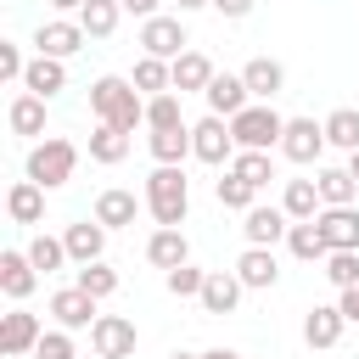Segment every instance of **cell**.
<instances>
[{
  "instance_id": "6da1fadb",
  "label": "cell",
  "mask_w": 359,
  "mask_h": 359,
  "mask_svg": "<svg viewBox=\"0 0 359 359\" xmlns=\"http://www.w3.org/2000/svg\"><path fill=\"white\" fill-rule=\"evenodd\" d=\"M90 112H95V123H112V129L135 135V129L146 123V95H140L129 79L101 73V79L90 84Z\"/></svg>"
},
{
  "instance_id": "7a4b0ae2",
  "label": "cell",
  "mask_w": 359,
  "mask_h": 359,
  "mask_svg": "<svg viewBox=\"0 0 359 359\" xmlns=\"http://www.w3.org/2000/svg\"><path fill=\"white\" fill-rule=\"evenodd\" d=\"M146 213L157 219V230H180L185 213H191V180L185 168H151L146 174Z\"/></svg>"
},
{
  "instance_id": "3957f363",
  "label": "cell",
  "mask_w": 359,
  "mask_h": 359,
  "mask_svg": "<svg viewBox=\"0 0 359 359\" xmlns=\"http://www.w3.org/2000/svg\"><path fill=\"white\" fill-rule=\"evenodd\" d=\"M73 168H79V146H73L67 135H45V140H34V151H28V163H22V180L56 191V185L73 180Z\"/></svg>"
},
{
  "instance_id": "277c9868",
  "label": "cell",
  "mask_w": 359,
  "mask_h": 359,
  "mask_svg": "<svg viewBox=\"0 0 359 359\" xmlns=\"http://www.w3.org/2000/svg\"><path fill=\"white\" fill-rule=\"evenodd\" d=\"M230 135L241 151H280V135H286V118L269 107V101H252L247 112L230 118Z\"/></svg>"
},
{
  "instance_id": "5b68a950",
  "label": "cell",
  "mask_w": 359,
  "mask_h": 359,
  "mask_svg": "<svg viewBox=\"0 0 359 359\" xmlns=\"http://www.w3.org/2000/svg\"><path fill=\"white\" fill-rule=\"evenodd\" d=\"M236 135H230V118H196L191 123V157L196 163H208V168H219V163H236Z\"/></svg>"
},
{
  "instance_id": "8992f818",
  "label": "cell",
  "mask_w": 359,
  "mask_h": 359,
  "mask_svg": "<svg viewBox=\"0 0 359 359\" xmlns=\"http://www.w3.org/2000/svg\"><path fill=\"white\" fill-rule=\"evenodd\" d=\"M135 45H140V56H157V62H180V56L191 50L185 22H180V17H163V11L140 22V39H135Z\"/></svg>"
},
{
  "instance_id": "52a82bcc",
  "label": "cell",
  "mask_w": 359,
  "mask_h": 359,
  "mask_svg": "<svg viewBox=\"0 0 359 359\" xmlns=\"http://www.w3.org/2000/svg\"><path fill=\"white\" fill-rule=\"evenodd\" d=\"M135 342H140V331H135L129 314H101V320L90 325V348H95V359H129Z\"/></svg>"
},
{
  "instance_id": "ba28073f",
  "label": "cell",
  "mask_w": 359,
  "mask_h": 359,
  "mask_svg": "<svg viewBox=\"0 0 359 359\" xmlns=\"http://www.w3.org/2000/svg\"><path fill=\"white\" fill-rule=\"evenodd\" d=\"M84 28H79V17L67 22V17H50V22H39L34 28V56H56V62H67L73 50H84Z\"/></svg>"
},
{
  "instance_id": "9c48e42d",
  "label": "cell",
  "mask_w": 359,
  "mask_h": 359,
  "mask_svg": "<svg viewBox=\"0 0 359 359\" xmlns=\"http://www.w3.org/2000/svg\"><path fill=\"white\" fill-rule=\"evenodd\" d=\"M325 146H331V140H325V123H314V118H286V135H280V157H286V163H320Z\"/></svg>"
},
{
  "instance_id": "30bf717a",
  "label": "cell",
  "mask_w": 359,
  "mask_h": 359,
  "mask_svg": "<svg viewBox=\"0 0 359 359\" xmlns=\"http://www.w3.org/2000/svg\"><path fill=\"white\" fill-rule=\"evenodd\" d=\"M50 320L62 325V331H90L101 314H95V297L90 292H79V286H62V292H50Z\"/></svg>"
},
{
  "instance_id": "8fae6325",
  "label": "cell",
  "mask_w": 359,
  "mask_h": 359,
  "mask_svg": "<svg viewBox=\"0 0 359 359\" xmlns=\"http://www.w3.org/2000/svg\"><path fill=\"white\" fill-rule=\"evenodd\" d=\"M39 337H45V325H39V314H28V309H11V314L0 320V353H6V359L34 353Z\"/></svg>"
},
{
  "instance_id": "7c38bea8",
  "label": "cell",
  "mask_w": 359,
  "mask_h": 359,
  "mask_svg": "<svg viewBox=\"0 0 359 359\" xmlns=\"http://www.w3.org/2000/svg\"><path fill=\"white\" fill-rule=\"evenodd\" d=\"M202 101H208V112H213V118H236V112H247V107H252V95H247V79H241V73H213V84L202 90Z\"/></svg>"
},
{
  "instance_id": "4fadbf2b",
  "label": "cell",
  "mask_w": 359,
  "mask_h": 359,
  "mask_svg": "<svg viewBox=\"0 0 359 359\" xmlns=\"http://www.w3.org/2000/svg\"><path fill=\"white\" fill-rule=\"evenodd\" d=\"M286 230H292L286 208H247V213H241L247 247H275V241H286Z\"/></svg>"
},
{
  "instance_id": "5bb4252c",
  "label": "cell",
  "mask_w": 359,
  "mask_h": 359,
  "mask_svg": "<svg viewBox=\"0 0 359 359\" xmlns=\"http://www.w3.org/2000/svg\"><path fill=\"white\" fill-rule=\"evenodd\" d=\"M342 331H348V314H342L337 303H314V309L303 314V342H309V348H337Z\"/></svg>"
},
{
  "instance_id": "9a60e30c",
  "label": "cell",
  "mask_w": 359,
  "mask_h": 359,
  "mask_svg": "<svg viewBox=\"0 0 359 359\" xmlns=\"http://www.w3.org/2000/svg\"><path fill=\"white\" fill-rule=\"evenodd\" d=\"M314 224L331 252H359V208H320Z\"/></svg>"
},
{
  "instance_id": "2e32d148",
  "label": "cell",
  "mask_w": 359,
  "mask_h": 359,
  "mask_svg": "<svg viewBox=\"0 0 359 359\" xmlns=\"http://www.w3.org/2000/svg\"><path fill=\"white\" fill-rule=\"evenodd\" d=\"M62 247H67V258H73V264H101V252H107V224L79 219V224H67V230H62Z\"/></svg>"
},
{
  "instance_id": "e0dca14e",
  "label": "cell",
  "mask_w": 359,
  "mask_h": 359,
  "mask_svg": "<svg viewBox=\"0 0 359 359\" xmlns=\"http://www.w3.org/2000/svg\"><path fill=\"white\" fill-rule=\"evenodd\" d=\"M236 275H241L247 292H269V286L280 280V258H275V247H247V252L236 258Z\"/></svg>"
},
{
  "instance_id": "ac0fdd59",
  "label": "cell",
  "mask_w": 359,
  "mask_h": 359,
  "mask_svg": "<svg viewBox=\"0 0 359 359\" xmlns=\"http://www.w3.org/2000/svg\"><path fill=\"white\" fill-rule=\"evenodd\" d=\"M140 208H146V196H135V191L112 185V191H101V196H95V224L123 230V224H135V213H140Z\"/></svg>"
},
{
  "instance_id": "d6986e66",
  "label": "cell",
  "mask_w": 359,
  "mask_h": 359,
  "mask_svg": "<svg viewBox=\"0 0 359 359\" xmlns=\"http://www.w3.org/2000/svg\"><path fill=\"white\" fill-rule=\"evenodd\" d=\"M34 286H39V269L28 264V252L6 247V252H0V292H6L11 303H22V297H28Z\"/></svg>"
},
{
  "instance_id": "ffe728a7",
  "label": "cell",
  "mask_w": 359,
  "mask_h": 359,
  "mask_svg": "<svg viewBox=\"0 0 359 359\" xmlns=\"http://www.w3.org/2000/svg\"><path fill=\"white\" fill-rule=\"evenodd\" d=\"M241 292H247V286H241V275H236V269H208V286H202V297H196V303H202L208 314H236Z\"/></svg>"
},
{
  "instance_id": "44dd1931",
  "label": "cell",
  "mask_w": 359,
  "mask_h": 359,
  "mask_svg": "<svg viewBox=\"0 0 359 359\" xmlns=\"http://www.w3.org/2000/svg\"><path fill=\"white\" fill-rule=\"evenodd\" d=\"M241 79H247V95H252V101H275V95L286 90V67H280L275 56H252V62L241 67Z\"/></svg>"
},
{
  "instance_id": "7402d4cb",
  "label": "cell",
  "mask_w": 359,
  "mask_h": 359,
  "mask_svg": "<svg viewBox=\"0 0 359 359\" xmlns=\"http://www.w3.org/2000/svg\"><path fill=\"white\" fill-rule=\"evenodd\" d=\"M22 90H28V95H39V101H50V95H62V90H67V67H62L56 56H34V62H28V73H22Z\"/></svg>"
},
{
  "instance_id": "603a6c76",
  "label": "cell",
  "mask_w": 359,
  "mask_h": 359,
  "mask_svg": "<svg viewBox=\"0 0 359 359\" xmlns=\"http://www.w3.org/2000/svg\"><path fill=\"white\" fill-rule=\"evenodd\" d=\"M146 264H157L163 275L180 269V264H191V241H185V230H151V241H146Z\"/></svg>"
},
{
  "instance_id": "cb8c5ba5",
  "label": "cell",
  "mask_w": 359,
  "mask_h": 359,
  "mask_svg": "<svg viewBox=\"0 0 359 359\" xmlns=\"http://www.w3.org/2000/svg\"><path fill=\"white\" fill-rule=\"evenodd\" d=\"M6 123H11V135H22V140H39V135H45V101L22 90V95L6 107Z\"/></svg>"
},
{
  "instance_id": "d4e9b609",
  "label": "cell",
  "mask_w": 359,
  "mask_h": 359,
  "mask_svg": "<svg viewBox=\"0 0 359 359\" xmlns=\"http://www.w3.org/2000/svg\"><path fill=\"white\" fill-rule=\"evenodd\" d=\"M280 208H286V219L292 224H303V219H320V185L314 180H286V191H280Z\"/></svg>"
},
{
  "instance_id": "484cf974",
  "label": "cell",
  "mask_w": 359,
  "mask_h": 359,
  "mask_svg": "<svg viewBox=\"0 0 359 359\" xmlns=\"http://www.w3.org/2000/svg\"><path fill=\"white\" fill-rule=\"evenodd\" d=\"M6 213H11L17 224H39V219H45V185L17 180V185L6 191Z\"/></svg>"
},
{
  "instance_id": "4316f807",
  "label": "cell",
  "mask_w": 359,
  "mask_h": 359,
  "mask_svg": "<svg viewBox=\"0 0 359 359\" xmlns=\"http://www.w3.org/2000/svg\"><path fill=\"white\" fill-rule=\"evenodd\" d=\"M213 73H219V67H213L202 50H185V56L174 62V90H180V95H191V90L202 95V90L213 84Z\"/></svg>"
},
{
  "instance_id": "83f0119b",
  "label": "cell",
  "mask_w": 359,
  "mask_h": 359,
  "mask_svg": "<svg viewBox=\"0 0 359 359\" xmlns=\"http://www.w3.org/2000/svg\"><path fill=\"white\" fill-rule=\"evenodd\" d=\"M129 84L151 101V95H168L174 90V62H157V56H140L135 62V73H129Z\"/></svg>"
},
{
  "instance_id": "f1b7e54d",
  "label": "cell",
  "mask_w": 359,
  "mask_h": 359,
  "mask_svg": "<svg viewBox=\"0 0 359 359\" xmlns=\"http://www.w3.org/2000/svg\"><path fill=\"white\" fill-rule=\"evenodd\" d=\"M146 146H151V157H157L163 168H180V163L191 157V123H185V129H151Z\"/></svg>"
},
{
  "instance_id": "f546056e",
  "label": "cell",
  "mask_w": 359,
  "mask_h": 359,
  "mask_svg": "<svg viewBox=\"0 0 359 359\" xmlns=\"http://www.w3.org/2000/svg\"><path fill=\"white\" fill-rule=\"evenodd\" d=\"M286 252H292V258H303V264H325V258H331V247H325V236H320V224H314V219H303V224H292V230H286Z\"/></svg>"
},
{
  "instance_id": "4dcf8cb0",
  "label": "cell",
  "mask_w": 359,
  "mask_h": 359,
  "mask_svg": "<svg viewBox=\"0 0 359 359\" xmlns=\"http://www.w3.org/2000/svg\"><path fill=\"white\" fill-rule=\"evenodd\" d=\"M314 185H320V202L325 208H353V196H359V180L348 168H320Z\"/></svg>"
},
{
  "instance_id": "1f68e13d",
  "label": "cell",
  "mask_w": 359,
  "mask_h": 359,
  "mask_svg": "<svg viewBox=\"0 0 359 359\" xmlns=\"http://www.w3.org/2000/svg\"><path fill=\"white\" fill-rule=\"evenodd\" d=\"M118 17H123V6H118V0H84L79 28H84L90 39H112V34H118Z\"/></svg>"
},
{
  "instance_id": "d6a6232c",
  "label": "cell",
  "mask_w": 359,
  "mask_h": 359,
  "mask_svg": "<svg viewBox=\"0 0 359 359\" xmlns=\"http://www.w3.org/2000/svg\"><path fill=\"white\" fill-rule=\"evenodd\" d=\"M123 157H129V135L112 129V123H95V129H90V163H107V168H112V163H123Z\"/></svg>"
},
{
  "instance_id": "836d02e7",
  "label": "cell",
  "mask_w": 359,
  "mask_h": 359,
  "mask_svg": "<svg viewBox=\"0 0 359 359\" xmlns=\"http://www.w3.org/2000/svg\"><path fill=\"white\" fill-rule=\"evenodd\" d=\"M22 252H28V264H34L39 275H56L62 264H73V258H67V247H62V236H45V230H39Z\"/></svg>"
},
{
  "instance_id": "e575fe53",
  "label": "cell",
  "mask_w": 359,
  "mask_h": 359,
  "mask_svg": "<svg viewBox=\"0 0 359 359\" xmlns=\"http://www.w3.org/2000/svg\"><path fill=\"white\" fill-rule=\"evenodd\" d=\"M325 140L353 157V151H359V107H337V112L325 118Z\"/></svg>"
},
{
  "instance_id": "d590c367",
  "label": "cell",
  "mask_w": 359,
  "mask_h": 359,
  "mask_svg": "<svg viewBox=\"0 0 359 359\" xmlns=\"http://www.w3.org/2000/svg\"><path fill=\"white\" fill-rule=\"evenodd\" d=\"M73 286H79V292H90V297L101 303V297H112V292H118V269H112V264H79V269H73Z\"/></svg>"
},
{
  "instance_id": "8d00e7d4",
  "label": "cell",
  "mask_w": 359,
  "mask_h": 359,
  "mask_svg": "<svg viewBox=\"0 0 359 359\" xmlns=\"http://www.w3.org/2000/svg\"><path fill=\"white\" fill-rule=\"evenodd\" d=\"M230 174H236V180H247L252 191H264V185L275 180V163H269V151H236Z\"/></svg>"
},
{
  "instance_id": "74e56055",
  "label": "cell",
  "mask_w": 359,
  "mask_h": 359,
  "mask_svg": "<svg viewBox=\"0 0 359 359\" xmlns=\"http://www.w3.org/2000/svg\"><path fill=\"white\" fill-rule=\"evenodd\" d=\"M213 196H219V208H230V213H247V208H258V202H252L258 191H252L247 180H236L230 168H224V180H213Z\"/></svg>"
},
{
  "instance_id": "f35d334b",
  "label": "cell",
  "mask_w": 359,
  "mask_h": 359,
  "mask_svg": "<svg viewBox=\"0 0 359 359\" xmlns=\"http://www.w3.org/2000/svg\"><path fill=\"white\" fill-rule=\"evenodd\" d=\"M146 129H185V112H180V95H151L146 101Z\"/></svg>"
},
{
  "instance_id": "ab89813d",
  "label": "cell",
  "mask_w": 359,
  "mask_h": 359,
  "mask_svg": "<svg viewBox=\"0 0 359 359\" xmlns=\"http://www.w3.org/2000/svg\"><path fill=\"white\" fill-rule=\"evenodd\" d=\"M163 286H168L174 297H202V286H208V269H196V264H180V269H168V275H163Z\"/></svg>"
},
{
  "instance_id": "60d3db41",
  "label": "cell",
  "mask_w": 359,
  "mask_h": 359,
  "mask_svg": "<svg viewBox=\"0 0 359 359\" xmlns=\"http://www.w3.org/2000/svg\"><path fill=\"white\" fill-rule=\"evenodd\" d=\"M325 280H331L337 292H353V286H359V252H331V258H325Z\"/></svg>"
},
{
  "instance_id": "b9f144b4",
  "label": "cell",
  "mask_w": 359,
  "mask_h": 359,
  "mask_svg": "<svg viewBox=\"0 0 359 359\" xmlns=\"http://www.w3.org/2000/svg\"><path fill=\"white\" fill-rule=\"evenodd\" d=\"M28 359H79L73 331H62V325H56V331H45V337H39V348H34Z\"/></svg>"
},
{
  "instance_id": "7bdbcfd3",
  "label": "cell",
  "mask_w": 359,
  "mask_h": 359,
  "mask_svg": "<svg viewBox=\"0 0 359 359\" xmlns=\"http://www.w3.org/2000/svg\"><path fill=\"white\" fill-rule=\"evenodd\" d=\"M28 62H34V56H22V45L0 39V79H22V73H28Z\"/></svg>"
},
{
  "instance_id": "ee69618b",
  "label": "cell",
  "mask_w": 359,
  "mask_h": 359,
  "mask_svg": "<svg viewBox=\"0 0 359 359\" xmlns=\"http://www.w3.org/2000/svg\"><path fill=\"white\" fill-rule=\"evenodd\" d=\"M213 11L236 22V17H247V11H252V0H213Z\"/></svg>"
},
{
  "instance_id": "f6af8a7d",
  "label": "cell",
  "mask_w": 359,
  "mask_h": 359,
  "mask_svg": "<svg viewBox=\"0 0 359 359\" xmlns=\"http://www.w3.org/2000/svg\"><path fill=\"white\" fill-rule=\"evenodd\" d=\"M118 6H123L129 17H140V22H146V17H157V6H163V0H118Z\"/></svg>"
},
{
  "instance_id": "bcb514c9",
  "label": "cell",
  "mask_w": 359,
  "mask_h": 359,
  "mask_svg": "<svg viewBox=\"0 0 359 359\" xmlns=\"http://www.w3.org/2000/svg\"><path fill=\"white\" fill-rule=\"evenodd\" d=\"M337 309L348 314V325H359V286H353V292H342V297H337Z\"/></svg>"
},
{
  "instance_id": "7dc6e473",
  "label": "cell",
  "mask_w": 359,
  "mask_h": 359,
  "mask_svg": "<svg viewBox=\"0 0 359 359\" xmlns=\"http://www.w3.org/2000/svg\"><path fill=\"white\" fill-rule=\"evenodd\" d=\"M174 6H180V17H185V11H202V6H213V0H174Z\"/></svg>"
},
{
  "instance_id": "c3c4849f",
  "label": "cell",
  "mask_w": 359,
  "mask_h": 359,
  "mask_svg": "<svg viewBox=\"0 0 359 359\" xmlns=\"http://www.w3.org/2000/svg\"><path fill=\"white\" fill-rule=\"evenodd\" d=\"M56 11H84V0H50Z\"/></svg>"
},
{
  "instance_id": "681fc988",
  "label": "cell",
  "mask_w": 359,
  "mask_h": 359,
  "mask_svg": "<svg viewBox=\"0 0 359 359\" xmlns=\"http://www.w3.org/2000/svg\"><path fill=\"white\" fill-rule=\"evenodd\" d=\"M202 359H236V353H230V348H208Z\"/></svg>"
},
{
  "instance_id": "f907efd6",
  "label": "cell",
  "mask_w": 359,
  "mask_h": 359,
  "mask_svg": "<svg viewBox=\"0 0 359 359\" xmlns=\"http://www.w3.org/2000/svg\"><path fill=\"white\" fill-rule=\"evenodd\" d=\"M348 174H353V180H359V151H353V157H348Z\"/></svg>"
},
{
  "instance_id": "816d5d0a",
  "label": "cell",
  "mask_w": 359,
  "mask_h": 359,
  "mask_svg": "<svg viewBox=\"0 0 359 359\" xmlns=\"http://www.w3.org/2000/svg\"><path fill=\"white\" fill-rule=\"evenodd\" d=\"M168 359H202V353H168Z\"/></svg>"
},
{
  "instance_id": "f5cc1de1",
  "label": "cell",
  "mask_w": 359,
  "mask_h": 359,
  "mask_svg": "<svg viewBox=\"0 0 359 359\" xmlns=\"http://www.w3.org/2000/svg\"><path fill=\"white\" fill-rule=\"evenodd\" d=\"M236 359H247V353H236Z\"/></svg>"
}]
</instances>
